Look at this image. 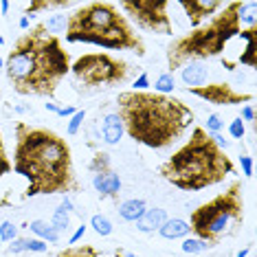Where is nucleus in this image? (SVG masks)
I'll return each instance as SVG.
<instances>
[{
    "label": "nucleus",
    "instance_id": "1",
    "mask_svg": "<svg viewBox=\"0 0 257 257\" xmlns=\"http://www.w3.org/2000/svg\"><path fill=\"white\" fill-rule=\"evenodd\" d=\"M16 148L11 169L27 178L25 198L77 194L81 183L73 165V150L57 132L16 121Z\"/></svg>",
    "mask_w": 257,
    "mask_h": 257
},
{
    "label": "nucleus",
    "instance_id": "2",
    "mask_svg": "<svg viewBox=\"0 0 257 257\" xmlns=\"http://www.w3.org/2000/svg\"><path fill=\"white\" fill-rule=\"evenodd\" d=\"M68 73L71 55L60 38L46 31L44 22L20 33L5 57V75L9 84L25 97H55Z\"/></svg>",
    "mask_w": 257,
    "mask_h": 257
},
{
    "label": "nucleus",
    "instance_id": "3",
    "mask_svg": "<svg viewBox=\"0 0 257 257\" xmlns=\"http://www.w3.org/2000/svg\"><path fill=\"white\" fill-rule=\"evenodd\" d=\"M116 114L132 141L167 150L194 127V110L183 99L150 90H125L116 97Z\"/></svg>",
    "mask_w": 257,
    "mask_h": 257
},
{
    "label": "nucleus",
    "instance_id": "4",
    "mask_svg": "<svg viewBox=\"0 0 257 257\" xmlns=\"http://www.w3.org/2000/svg\"><path fill=\"white\" fill-rule=\"evenodd\" d=\"M159 174L183 191H200L224 183L235 174V163L204 127L194 125L187 143L159 165Z\"/></svg>",
    "mask_w": 257,
    "mask_h": 257
},
{
    "label": "nucleus",
    "instance_id": "5",
    "mask_svg": "<svg viewBox=\"0 0 257 257\" xmlns=\"http://www.w3.org/2000/svg\"><path fill=\"white\" fill-rule=\"evenodd\" d=\"M66 42L95 44L110 51H132L139 57H145V42L141 33L132 27L116 3L97 0L86 3L68 16Z\"/></svg>",
    "mask_w": 257,
    "mask_h": 257
},
{
    "label": "nucleus",
    "instance_id": "6",
    "mask_svg": "<svg viewBox=\"0 0 257 257\" xmlns=\"http://www.w3.org/2000/svg\"><path fill=\"white\" fill-rule=\"evenodd\" d=\"M239 7H242V0L224 3V7L209 22H204L194 31L185 33V36L174 38L165 51L169 73L180 71L191 62L211 60V57L224 53V49L231 44V40H235L239 31H242V25H239L237 18Z\"/></svg>",
    "mask_w": 257,
    "mask_h": 257
},
{
    "label": "nucleus",
    "instance_id": "7",
    "mask_svg": "<svg viewBox=\"0 0 257 257\" xmlns=\"http://www.w3.org/2000/svg\"><path fill=\"white\" fill-rule=\"evenodd\" d=\"M244 215H246L244 187L239 180H233L224 191H220L218 196L202 202L189 213V231L209 246H215L224 237L235 235L242 229Z\"/></svg>",
    "mask_w": 257,
    "mask_h": 257
},
{
    "label": "nucleus",
    "instance_id": "8",
    "mask_svg": "<svg viewBox=\"0 0 257 257\" xmlns=\"http://www.w3.org/2000/svg\"><path fill=\"white\" fill-rule=\"evenodd\" d=\"M71 73L84 86H116L130 79L132 66L110 53H86L71 64Z\"/></svg>",
    "mask_w": 257,
    "mask_h": 257
},
{
    "label": "nucleus",
    "instance_id": "9",
    "mask_svg": "<svg viewBox=\"0 0 257 257\" xmlns=\"http://www.w3.org/2000/svg\"><path fill=\"white\" fill-rule=\"evenodd\" d=\"M119 9L148 33H156V36L174 33V25L169 18V0H123L119 3Z\"/></svg>",
    "mask_w": 257,
    "mask_h": 257
},
{
    "label": "nucleus",
    "instance_id": "10",
    "mask_svg": "<svg viewBox=\"0 0 257 257\" xmlns=\"http://www.w3.org/2000/svg\"><path fill=\"white\" fill-rule=\"evenodd\" d=\"M187 92L200 97L207 103H213V106H242V103L253 101V92L235 90L229 81H215V84H204L198 88H187Z\"/></svg>",
    "mask_w": 257,
    "mask_h": 257
},
{
    "label": "nucleus",
    "instance_id": "11",
    "mask_svg": "<svg viewBox=\"0 0 257 257\" xmlns=\"http://www.w3.org/2000/svg\"><path fill=\"white\" fill-rule=\"evenodd\" d=\"M178 5L183 7L187 20L194 29L204 25L207 20H211L224 7V3H220V0H178Z\"/></svg>",
    "mask_w": 257,
    "mask_h": 257
},
{
    "label": "nucleus",
    "instance_id": "12",
    "mask_svg": "<svg viewBox=\"0 0 257 257\" xmlns=\"http://www.w3.org/2000/svg\"><path fill=\"white\" fill-rule=\"evenodd\" d=\"M92 187L99 194L101 200H119L121 194V178L114 169H106V172L92 174Z\"/></svg>",
    "mask_w": 257,
    "mask_h": 257
},
{
    "label": "nucleus",
    "instance_id": "13",
    "mask_svg": "<svg viewBox=\"0 0 257 257\" xmlns=\"http://www.w3.org/2000/svg\"><path fill=\"white\" fill-rule=\"evenodd\" d=\"M209 77V68L204 66L202 62H191L187 66L180 68V79L187 88H198V86H204Z\"/></svg>",
    "mask_w": 257,
    "mask_h": 257
},
{
    "label": "nucleus",
    "instance_id": "14",
    "mask_svg": "<svg viewBox=\"0 0 257 257\" xmlns=\"http://www.w3.org/2000/svg\"><path fill=\"white\" fill-rule=\"evenodd\" d=\"M165 220H167L165 209L154 207V209H145V213L134 222V224H137V231H141V233H154L165 224Z\"/></svg>",
    "mask_w": 257,
    "mask_h": 257
},
{
    "label": "nucleus",
    "instance_id": "15",
    "mask_svg": "<svg viewBox=\"0 0 257 257\" xmlns=\"http://www.w3.org/2000/svg\"><path fill=\"white\" fill-rule=\"evenodd\" d=\"M123 123H121V119H119V114L112 112V114H106L103 116V123H101V137H103V141H106L108 145H116L123 139Z\"/></svg>",
    "mask_w": 257,
    "mask_h": 257
},
{
    "label": "nucleus",
    "instance_id": "16",
    "mask_svg": "<svg viewBox=\"0 0 257 257\" xmlns=\"http://www.w3.org/2000/svg\"><path fill=\"white\" fill-rule=\"evenodd\" d=\"M161 233V237H165V239H178V237H185V235H189V222H185V220H180V218H167L165 220V224L159 229Z\"/></svg>",
    "mask_w": 257,
    "mask_h": 257
},
{
    "label": "nucleus",
    "instance_id": "17",
    "mask_svg": "<svg viewBox=\"0 0 257 257\" xmlns=\"http://www.w3.org/2000/svg\"><path fill=\"white\" fill-rule=\"evenodd\" d=\"M145 209H148L145 200H141V198H130V200L121 202L116 211H119V215H121V218H123L125 222H137V220L145 213Z\"/></svg>",
    "mask_w": 257,
    "mask_h": 257
},
{
    "label": "nucleus",
    "instance_id": "18",
    "mask_svg": "<svg viewBox=\"0 0 257 257\" xmlns=\"http://www.w3.org/2000/svg\"><path fill=\"white\" fill-rule=\"evenodd\" d=\"M29 229L38 235V239H42V242H60V233H57L53 226H51V222H44V220H33L31 224H29Z\"/></svg>",
    "mask_w": 257,
    "mask_h": 257
},
{
    "label": "nucleus",
    "instance_id": "19",
    "mask_svg": "<svg viewBox=\"0 0 257 257\" xmlns=\"http://www.w3.org/2000/svg\"><path fill=\"white\" fill-rule=\"evenodd\" d=\"M255 16H257V3H253V0H242V7H239V14H237L242 29L257 27L255 25Z\"/></svg>",
    "mask_w": 257,
    "mask_h": 257
},
{
    "label": "nucleus",
    "instance_id": "20",
    "mask_svg": "<svg viewBox=\"0 0 257 257\" xmlns=\"http://www.w3.org/2000/svg\"><path fill=\"white\" fill-rule=\"evenodd\" d=\"M57 257H99V250L92 244H77V246L64 248Z\"/></svg>",
    "mask_w": 257,
    "mask_h": 257
},
{
    "label": "nucleus",
    "instance_id": "21",
    "mask_svg": "<svg viewBox=\"0 0 257 257\" xmlns=\"http://www.w3.org/2000/svg\"><path fill=\"white\" fill-rule=\"evenodd\" d=\"M174 88H176V79L172 73H161L154 81V92H159V95H172Z\"/></svg>",
    "mask_w": 257,
    "mask_h": 257
},
{
    "label": "nucleus",
    "instance_id": "22",
    "mask_svg": "<svg viewBox=\"0 0 257 257\" xmlns=\"http://www.w3.org/2000/svg\"><path fill=\"white\" fill-rule=\"evenodd\" d=\"M88 169H90V174H97V172H106V169H112V161H110V154H108V152H95L92 161L88 163Z\"/></svg>",
    "mask_w": 257,
    "mask_h": 257
},
{
    "label": "nucleus",
    "instance_id": "23",
    "mask_svg": "<svg viewBox=\"0 0 257 257\" xmlns=\"http://www.w3.org/2000/svg\"><path fill=\"white\" fill-rule=\"evenodd\" d=\"M66 22H68L66 14H55V16H49V20L44 22V27H46V31H49L51 36H57V33L66 31Z\"/></svg>",
    "mask_w": 257,
    "mask_h": 257
},
{
    "label": "nucleus",
    "instance_id": "24",
    "mask_svg": "<svg viewBox=\"0 0 257 257\" xmlns=\"http://www.w3.org/2000/svg\"><path fill=\"white\" fill-rule=\"evenodd\" d=\"M90 226L95 229L97 235H101V237H108L110 233H112V222H110L106 215H92L90 218Z\"/></svg>",
    "mask_w": 257,
    "mask_h": 257
},
{
    "label": "nucleus",
    "instance_id": "25",
    "mask_svg": "<svg viewBox=\"0 0 257 257\" xmlns=\"http://www.w3.org/2000/svg\"><path fill=\"white\" fill-rule=\"evenodd\" d=\"M68 222H71V218H68V211L60 204V207L55 209L53 218H51V226H53V229L60 233V231H66L68 229Z\"/></svg>",
    "mask_w": 257,
    "mask_h": 257
},
{
    "label": "nucleus",
    "instance_id": "26",
    "mask_svg": "<svg viewBox=\"0 0 257 257\" xmlns=\"http://www.w3.org/2000/svg\"><path fill=\"white\" fill-rule=\"evenodd\" d=\"M180 248H183V253L196 255V253H202V250H207V248H211V246H209L207 242H202V239H198V237H187Z\"/></svg>",
    "mask_w": 257,
    "mask_h": 257
},
{
    "label": "nucleus",
    "instance_id": "27",
    "mask_svg": "<svg viewBox=\"0 0 257 257\" xmlns=\"http://www.w3.org/2000/svg\"><path fill=\"white\" fill-rule=\"evenodd\" d=\"M84 119H86V110H77V112L71 116V121H68V127H66L68 137H75V134L79 132V127H81V123H84Z\"/></svg>",
    "mask_w": 257,
    "mask_h": 257
},
{
    "label": "nucleus",
    "instance_id": "28",
    "mask_svg": "<svg viewBox=\"0 0 257 257\" xmlns=\"http://www.w3.org/2000/svg\"><path fill=\"white\" fill-rule=\"evenodd\" d=\"M16 237H18V226L14 222H3L0 224V239L3 242H14Z\"/></svg>",
    "mask_w": 257,
    "mask_h": 257
},
{
    "label": "nucleus",
    "instance_id": "29",
    "mask_svg": "<svg viewBox=\"0 0 257 257\" xmlns=\"http://www.w3.org/2000/svg\"><path fill=\"white\" fill-rule=\"evenodd\" d=\"M222 127H224V121H222V116L220 114H209L207 116V127H204V130H207L209 134H220L222 132Z\"/></svg>",
    "mask_w": 257,
    "mask_h": 257
},
{
    "label": "nucleus",
    "instance_id": "30",
    "mask_svg": "<svg viewBox=\"0 0 257 257\" xmlns=\"http://www.w3.org/2000/svg\"><path fill=\"white\" fill-rule=\"evenodd\" d=\"M11 172V161L7 156V150H5V141H3V132H0V178L5 176V174Z\"/></svg>",
    "mask_w": 257,
    "mask_h": 257
},
{
    "label": "nucleus",
    "instance_id": "31",
    "mask_svg": "<svg viewBox=\"0 0 257 257\" xmlns=\"http://www.w3.org/2000/svg\"><path fill=\"white\" fill-rule=\"evenodd\" d=\"M229 132H231L233 139H244V134H246V127H244V121L239 119V116H235V119L231 121Z\"/></svg>",
    "mask_w": 257,
    "mask_h": 257
},
{
    "label": "nucleus",
    "instance_id": "32",
    "mask_svg": "<svg viewBox=\"0 0 257 257\" xmlns=\"http://www.w3.org/2000/svg\"><path fill=\"white\" fill-rule=\"evenodd\" d=\"M46 242L38 237H27V250H33V253H46Z\"/></svg>",
    "mask_w": 257,
    "mask_h": 257
},
{
    "label": "nucleus",
    "instance_id": "33",
    "mask_svg": "<svg viewBox=\"0 0 257 257\" xmlns=\"http://www.w3.org/2000/svg\"><path fill=\"white\" fill-rule=\"evenodd\" d=\"M9 253H14V255H18V253H25L27 250V237H16L14 242L9 244Z\"/></svg>",
    "mask_w": 257,
    "mask_h": 257
},
{
    "label": "nucleus",
    "instance_id": "34",
    "mask_svg": "<svg viewBox=\"0 0 257 257\" xmlns=\"http://www.w3.org/2000/svg\"><path fill=\"white\" fill-rule=\"evenodd\" d=\"M239 161H242V169H244V176H246V178H250V176H253V159H250V156H246V154H244V156H242V159H239Z\"/></svg>",
    "mask_w": 257,
    "mask_h": 257
},
{
    "label": "nucleus",
    "instance_id": "35",
    "mask_svg": "<svg viewBox=\"0 0 257 257\" xmlns=\"http://www.w3.org/2000/svg\"><path fill=\"white\" fill-rule=\"evenodd\" d=\"M148 86H150V75H148V73L139 75L137 81H134V90H145Z\"/></svg>",
    "mask_w": 257,
    "mask_h": 257
},
{
    "label": "nucleus",
    "instance_id": "36",
    "mask_svg": "<svg viewBox=\"0 0 257 257\" xmlns=\"http://www.w3.org/2000/svg\"><path fill=\"white\" fill-rule=\"evenodd\" d=\"M242 121H255V108L250 106V103H246V106L242 108V116H239Z\"/></svg>",
    "mask_w": 257,
    "mask_h": 257
},
{
    "label": "nucleus",
    "instance_id": "37",
    "mask_svg": "<svg viewBox=\"0 0 257 257\" xmlns=\"http://www.w3.org/2000/svg\"><path fill=\"white\" fill-rule=\"evenodd\" d=\"M84 233H86V224H81V226H79V229H77V231H75V233H73V235H71V239H68V244H77V242H79V239H81V237H84Z\"/></svg>",
    "mask_w": 257,
    "mask_h": 257
},
{
    "label": "nucleus",
    "instance_id": "38",
    "mask_svg": "<svg viewBox=\"0 0 257 257\" xmlns=\"http://www.w3.org/2000/svg\"><path fill=\"white\" fill-rule=\"evenodd\" d=\"M75 112H77V108L66 106V108H60V110H57V116H73Z\"/></svg>",
    "mask_w": 257,
    "mask_h": 257
},
{
    "label": "nucleus",
    "instance_id": "39",
    "mask_svg": "<svg viewBox=\"0 0 257 257\" xmlns=\"http://www.w3.org/2000/svg\"><path fill=\"white\" fill-rule=\"evenodd\" d=\"M18 27L22 29V31H29V27H31V25H29V18H27V16H22V18H20Z\"/></svg>",
    "mask_w": 257,
    "mask_h": 257
},
{
    "label": "nucleus",
    "instance_id": "40",
    "mask_svg": "<svg viewBox=\"0 0 257 257\" xmlns=\"http://www.w3.org/2000/svg\"><path fill=\"white\" fill-rule=\"evenodd\" d=\"M44 108H46V110H51V112H55V114H57V110H60V108H57V106H55V103H46V106H44Z\"/></svg>",
    "mask_w": 257,
    "mask_h": 257
},
{
    "label": "nucleus",
    "instance_id": "41",
    "mask_svg": "<svg viewBox=\"0 0 257 257\" xmlns=\"http://www.w3.org/2000/svg\"><path fill=\"white\" fill-rule=\"evenodd\" d=\"M248 250H250V246H246V248H242V250H239V253H237L235 257H246V255H248Z\"/></svg>",
    "mask_w": 257,
    "mask_h": 257
},
{
    "label": "nucleus",
    "instance_id": "42",
    "mask_svg": "<svg viewBox=\"0 0 257 257\" xmlns=\"http://www.w3.org/2000/svg\"><path fill=\"white\" fill-rule=\"evenodd\" d=\"M114 257H125V248H116L114 250Z\"/></svg>",
    "mask_w": 257,
    "mask_h": 257
},
{
    "label": "nucleus",
    "instance_id": "43",
    "mask_svg": "<svg viewBox=\"0 0 257 257\" xmlns=\"http://www.w3.org/2000/svg\"><path fill=\"white\" fill-rule=\"evenodd\" d=\"M9 7H11L9 3H3V5H0V9H3V14H7V11H9Z\"/></svg>",
    "mask_w": 257,
    "mask_h": 257
},
{
    "label": "nucleus",
    "instance_id": "44",
    "mask_svg": "<svg viewBox=\"0 0 257 257\" xmlns=\"http://www.w3.org/2000/svg\"><path fill=\"white\" fill-rule=\"evenodd\" d=\"M125 257H139V255H134V253H130V250H125Z\"/></svg>",
    "mask_w": 257,
    "mask_h": 257
},
{
    "label": "nucleus",
    "instance_id": "45",
    "mask_svg": "<svg viewBox=\"0 0 257 257\" xmlns=\"http://www.w3.org/2000/svg\"><path fill=\"white\" fill-rule=\"evenodd\" d=\"M0 66H3V68H5V60H3V57H0Z\"/></svg>",
    "mask_w": 257,
    "mask_h": 257
},
{
    "label": "nucleus",
    "instance_id": "46",
    "mask_svg": "<svg viewBox=\"0 0 257 257\" xmlns=\"http://www.w3.org/2000/svg\"><path fill=\"white\" fill-rule=\"evenodd\" d=\"M0 44H5V40H3V36H0Z\"/></svg>",
    "mask_w": 257,
    "mask_h": 257
}]
</instances>
